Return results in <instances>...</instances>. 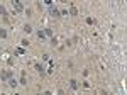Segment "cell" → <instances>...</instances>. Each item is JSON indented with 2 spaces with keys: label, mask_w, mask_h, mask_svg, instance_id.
I'll use <instances>...</instances> for the list:
<instances>
[{
  "label": "cell",
  "mask_w": 127,
  "mask_h": 95,
  "mask_svg": "<svg viewBox=\"0 0 127 95\" xmlns=\"http://www.w3.org/2000/svg\"><path fill=\"white\" fill-rule=\"evenodd\" d=\"M12 7H14V14H20V12H24V5L20 3V2H12Z\"/></svg>",
  "instance_id": "6da1fadb"
},
{
  "label": "cell",
  "mask_w": 127,
  "mask_h": 95,
  "mask_svg": "<svg viewBox=\"0 0 127 95\" xmlns=\"http://www.w3.org/2000/svg\"><path fill=\"white\" fill-rule=\"evenodd\" d=\"M49 15L58 19V17H61V12L58 10V7H54V5H49Z\"/></svg>",
  "instance_id": "7a4b0ae2"
},
{
  "label": "cell",
  "mask_w": 127,
  "mask_h": 95,
  "mask_svg": "<svg viewBox=\"0 0 127 95\" xmlns=\"http://www.w3.org/2000/svg\"><path fill=\"white\" fill-rule=\"evenodd\" d=\"M0 15H2V17L7 21V15H9V14H7V9H5V5H2V3H0Z\"/></svg>",
  "instance_id": "3957f363"
},
{
  "label": "cell",
  "mask_w": 127,
  "mask_h": 95,
  "mask_svg": "<svg viewBox=\"0 0 127 95\" xmlns=\"http://www.w3.org/2000/svg\"><path fill=\"white\" fill-rule=\"evenodd\" d=\"M69 87H71V90H78L80 83H78L76 80H69Z\"/></svg>",
  "instance_id": "277c9868"
},
{
  "label": "cell",
  "mask_w": 127,
  "mask_h": 95,
  "mask_svg": "<svg viewBox=\"0 0 127 95\" xmlns=\"http://www.w3.org/2000/svg\"><path fill=\"white\" fill-rule=\"evenodd\" d=\"M69 15H73V17H76V15H78V9H76L75 5H71V7H69Z\"/></svg>",
  "instance_id": "5b68a950"
},
{
  "label": "cell",
  "mask_w": 127,
  "mask_h": 95,
  "mask_svg": "<svg viewBox=\"0 0 127 95\" xmlns=\"http://www.w3.org/2000/svg\"><path fill=\"white\" fill-rule=\"evenodd\" d=\"M9 87L15 88V87H17V80H14V78H9Z\"/></svg>",
  "instance_id": "8992f818"
},
{
  "label": "cell",
  "mask_w": 127,
  "mask_h": 95,
  "mask_svg": "<svg viewBox=\"0 0 127 95\" xmlns=\"http://www.w3.org/2000/svg\"><path fill=\"white\" fill-rule=\"evenodd\" d=\"M22 29H24V32H27V34H29V32H32V26H31V24H24V27H22Z\"/></svg>",
  "instance_id": "52a82bcc"
},
{
  "label": "cell",
  "mask_w": 127,
  "mask_h": 95,
  "mask_svg": "<svg viewBox=\"0 0 127 95\" xmlns=\"http://www.w3.org/2000/svg\"><path fill=\"white\" fill-rule=\"evenodd\" d=\"M36 70H37V71H39L41 75L44 73V66H42V64H41V63H36Z\"/></svg>",
  "instance_id": "ba28073f"
},
{
  "label": "cell",
  "mask_w": 127,
  "mask_h": 95,
  "mask_svg": "<svg viewBox=\"0 0 127 95\" xmlns=\"http://www.w3.org/2000/svg\"><path fill=\"white\" fill-rule=\"evenodd\" d=\"M37 37H39L41 41H44V39H46V34H44V31H41V29H39V31H37Z\"/></svg>",
  "instance_id": "9c48e42d"
},
{
  "label": "cell",
  "mask_w": 127,
  "mask_h": 95,
  "mask_svg": "<svg viewBox=\"0 0 127 95\" xmlns=\"http://www.w3.org/2000/svg\"><path fill=\"white\" fill-rule=\"evenodd\" d=\"M0 37H3V39L7 37V31H5L3 27H0Z\"/></svg>",
  "instance_id": "30bf717a"
},
{
  "label": "cell",
  "mask_w": 127,
  "mask_h": 95,
  "mask_svg": "<svg viewBox=\"0 0 127 95\" xmlns=\"http://www.w3.org/2000/svg\"><path fill=\"white\" fill-rule=\"evenodd\" d=\"M44 34H46V36H49V37H51V36H53V31H51V29H49V27H46V29H44Z\"/></svg>",
  "instance_id": "8fae6325"
},
{
  "label": "cell",
  "mask_w": 127,
  "mask_h": 95,
  "mask_svg": "<svg viewBox=\"0 0 127 95\" xmlns=\"http://www.w3.org/2000/svg\"><path fill=\"white\" fill-rule=\"evenodd\" d=\"M19 83H20V85H27V80H26V76H20Z\"/></svg>",
  "instance_id": "7c38bea8"
},
{
  "label": "cell",
  "mask_w": 127,
  "mask_h": 95,
  "mask_svg": "<svg viewBox=\"0 0 127 95\" xmlns=\"http://www.w3.org/2000/svg\"><path fill=\"white\" fill-rule=\"evenodd\" d=\"M15 53H17V54H24L26 51H24V48H17V49H15Z\"/></svg>",
  "instance_id": "4fadbf2b"
},
{
  "label": "cell",
  "mask_w": 127,
  "mask_h": 95,
  "mask_svg": "<svg viewBox=\"0 0 127 95\" xmlns=\"http://www.w3.org/2000/svg\"><path fill=\"white\" fill-rule=\"evenodd\" d=\"M87 24H90V26H92V24H95V21H93L92 17H87Z\"/></svg>",
  "instance_id": "5bb4252c"
},
{
  "label": "cell",
  "mask_w": 127,
  "mask_h": 95,
  "mask_svg": "<svg viewBox=\"0 0 127 95\" xmlns=\"http://www.w3.org/2000/svg\"><path fill=\"white\" fill-rule=\"evenodd\" d=\"M58 44V39L56 37H51V46H56Z\"/></svg>",
  "instance_id": "9a60e30c"
},
{
  "label": "cell",
  "mask_w": 127,
  "mask_h": 95,
  "mask_svg": "<svg viewBox=\"0 0 127 95\" xmlns=\"http://www.w3.org/2000/svg\"><path fill=\"white\" fill-rule=\"evenodd\" d=\"M20 44H22V46H29V41H27V39H22Z\"/></svg>",
  "instance_id": "2e32d148"
},
{
  "label": "cell",
  "mask_w": 127,
  "mask_h": 95,
  "mask_svg": "<svg viewBox=\"0 0 127 95\" xmlns=\"http://www.w3.org/2000/svg\"><path fill=\"white\" fill-rule=\"evenodd\" d=\"M26 15H27V17H31V15H32V10H31V9H27V10H26Z\"/></svg>",
  "instance_id": "e0dca14e"
},
{
  "label": "cell",
  "mask_w": 127,
  "mask_h": 95,
  "mask_svg": "<svg viewBox=\"0 0 127 95\" xmlns=\"http://www.w3.org/2000/svg\"><path fill=\"white\" fill-rule=\"evenodd\" d=\"M58 95H66V94H64L63 90H58Z\"/></svg>",
  "instance_id": "ac0fdd59"
},
{
  "label": "cell",
  "mask_w": 127,
  "mask_h": 95,
  "mask_svg": "<svg viewBox=\"0 0 127 95\" xmlns=\"http://www.w3.org/2000/svg\"><path fill=\"white\" fill-rule=\"evenodd\" d=\"M42 95H53V94H51V92H44Z\"/></svg>",
  "instance_id": "d6986e66"
},
{
  "label": "cell",
  "mask_w": 127,
  "mask_h": 95,
  "mask_svg": "<svg viewBox=\"0 0 127 95\" xmlns=\"http://www.w3.org/2000/svg\"><path fill=\"white\" fill-rule=\"evenodd\" d=\"M0 53H2V46H0Z\"/></svg>",
  "instance_id": "ffe728a7"
}]
</instances>
